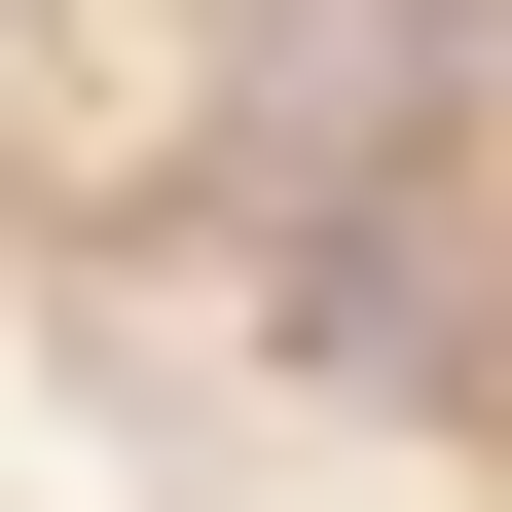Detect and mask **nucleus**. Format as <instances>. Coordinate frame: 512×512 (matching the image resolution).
<instances>
[{
  "label": "nucleus",
  "mask_w": 512,
  "mask_h": 512,
  "mask_svg": "<svg viewBox=\"0 0 512 512\" xmlns=\"http://www.w3.org/2000/svg\"><path fill=\"white\" fill-rule=\"evenodd\" d=\"M293 366H330V403H512V366H476V256H439L403 183H366V220H293Z\"/></svg>",
  "instance_id": "1"
}]
</instances>
